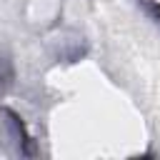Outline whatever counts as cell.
I'll list each match as a JSON object with an SVG mask.
<instances>
[{
	"instance_id": "1",
	"label": "cell",
	"mask_w": 160,
	"mask_h": 160,
	"mask_svg": "<svg viewBox=\"0 0 160 160\" xmlns=\"http://www.w3.org/2000/svg\"><path fill=\"white\" fill-rule=\"evenodd\" d=\"M12 78V70H10V62L5 58H0V82H8Z\"/></svg>"
}]
</instances>
